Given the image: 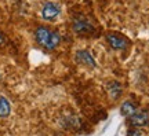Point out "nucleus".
Returning <instances> with one entry per match:
<instances>
[{
    "instance_id": "f257e3e1",
    "label": "nucleus",
    "mask_w": 149,
    "mask_h": 136,
    "mask_svg": "<svg viewBox=\"0 0 149 136\" xmlns=\"http://www.w3.org/2000/svg\"><path fill=\"white\" fill-rule=\"evenodd\" d=\"M35 37L39 46H42L43 48H46L48 51H51L54 48L58 47L59 41H61V36L57 32L51 30L46 26H39L35 32Z\"/></svg>"
},
{
    "instance_id": "f03ea898",
    "label": "nucleus",
    "mask_w": 149,
    "mask_h": 136,
    "mask_svg": "<svg viewBox=\"0 0 149 136\" xmlns=\"http://www.w3.org/2000/svg\"><path fill=\"white\" fill-rule=\"evenodd\" d=\"M61 14V7L59 4L54 1H47L42 7V18L44 21H54L57 17Z\"/></svg>"
},
{
    "instance_id": "7ed1b4c3",
    "label": "nucleus",
    "mask_w": 149,
    "mask_h": 136,
    "mask_svg": "<svg viewBox=\"0 0 149 136\" xmlns=\"http://www.w3.org/2000/svg\"><path fill=\"white\" fill-rule=\"evenodd\" d=\"M73 30L79 35H88L94 32V26L86 17L80 15L73 19Z\"/></svg>"
},
{
    "instance_id": "20e7f679",
    "label": "nucleus",
    "mask_w": 149,
    "mask_h": 136,
    "mask_svg": "<svg viewBox=\"0 0 149 136\" xmlns=\"http://www.w3.org/2000/svg\"><path fill=\"white\" fill-rule=\"evenodd\" d=\"M128 122L130 125L134 126V128H142V126H146L149 124V114L146 111H141V110H137L131 117H128Z\"/></svg>"
},
{
    "instance_id": "39448f33",
    "label": "nucleus",
    "mask_w": 149,
    "mask_h": 136,
    "mask_svg": "<svg viewBox=\"0 0 149 136\" xmlns=\"http://www.w3.org/2000/svg\"><path fill=\"white\" fill-rule=\"evenodd\" d=\"M76 61L81 65H84V66H88V68H97V62L95 59L91 57V54L88 51H86V50H79L77 52H76Z\"/></svg>"
},
{
    "instance_id": "423d86ee",
    "label": "nucleus",
    "mask_w": 149,
    "mask_h": 136,
    "mask_svg": "<svg viewBox=\"0 0 149 136\" xmlns=\"http://www.w3.org/2000/svg\"><path fill=\"white\" fill-rule=\"evenodd\" d=\"M107 40H108V43H109V46H111L113 50H116V51H120V50H126V48H127L128 41L126 39H123L122 36H117V35H108Z\"/></svg>"
},
{
    "instance_id": "0eeeda50",
    "label": "nucleus",
    "mask_w": 149,
    "mask_h": 136,
    "mask_svg": "<svg viewBox=\"0 0 149 136\" xmlns=\"http://www.w3.org/2000/svg\"><path fill=\"white\" fill-rule=\"evenodd\" d=\"M107 89L113 99H117V98L122 95V85L117 83V81H111V83H108Z\"/></svg>"
},
{
    "instance_id": "6e6552de",
    "label": "nucleus",
    "mask_w": 149,
    "mask_h": 136,
    "mask_svg": "<svg viewBox=\"0 0 149 136\" xmlns=\"http://www.w3.org/2000/svg\"><path fill=\"white\" fill-rule=\"evenodd\" d=\"M135 111H137V106L134 105L133 102H130V100H126V102L122 105V107H120V113H122V115L127 117V118L128 117H131Z\"/></svg>"
},
{
    "instance_id": "1a4fd4ad",
    "label": "nucleus",
    "mask_w": 149,
    "mask_h": 136,
    "mask_svg": "<svg viewBox=\"0 0 149 136\" xmlns=\"http://www.w3.org/2000/svg\"><path fill=\"white\" fill-rule=\"evenodd\" d=\"M11 113V105L10 102L6 99L4 96H0V118L8 117Z\"/></svg>"
},
{
    "instance_id": "9d476101",
    "label": "nucleus",
    "mask_w": 149,
    "mask_h": 136,
    "mask_svg": "<svg viewBox=\"0 0 149 136\" xmlns=\"http://www.w3.org/2000/svg\"><path fill=\"white\" fill-rule=\"evenodd\" d=\"M128 136H144V133L139 131V129H131L128 132Z\"/></svg>"
},
{
    "instance_id": "9b49d317",
    "label": "nucleus",
    "mask_w": 149,
    "mask_h": 136,
    "mask_svg": "<svg viewBox=\"0 0 149 136\" xmlns=\"http://www.w3.org/2000/svg\"><path fill=\"white\" fill-rule=\"evenodd\" d=\"M4 44H6V37H4V35L0 32V47H1V46H4Z\"/></svg>"
},
{
    "instance_id": "f8f14e48",
    "label": "nucleus",
    "mask_w": 149,
    "mask_h": 136,
    "mask_svg": "<svg viewBox=\"0 0 149 136\" xmlns=\"http://www.w3.org/2000/svg\"><path fill=\"white\" fill-rule=\"evenodd\" d=\"M0 79H1V76H0Z\"/></svg>"
}]
</instances>
